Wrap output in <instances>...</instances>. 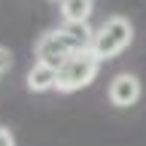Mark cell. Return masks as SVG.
<instances>
[{
	"label": "cell",
	"mask_w": 146,
	"mask_h": 146,
	"mask_svg": "<svg viewBox=\"0 0 146 146\" xmlns=\"http://www.w3.org/2000/svg\"><path fill=\"white\" fill-rule=\"evenodd\" d=\"M55 85H58V67L34 61V67L27 70V88L31 91H52Z\"/></svg>",
	"instance_id": "obj_5"
},
{
	"label": "cell",
	"mask_w": 146,
	"mask_h": 146,
	"mask_svg": "<svg viewBox=\"0 0 146 146\" xmlns=\"http://www.w3.org/2000/svg\"><path fill=\"white\" fill-rule=\"evenodd\" d=\"M73 52H79V49L73 46V40L67 36L64 27L46 31V34L36 36V43H34V58L43 61V64H52V67H61Z\"/></svg>",
	"instance_id": "obj_3"
},
{
	"label": "cell",
	"mask_w": 146,
	"mask_h": 146,
	"mask_svg": "<svg viewBox=\"0 0 146 146\" xmlns=\"http://www.w3.org/2000/svg\"><path fill=\"white\" fill-rule=\"evenodd\" d=\"M131 43H134V25H131V18H125V15H110L107 21L98 27L91 52L98 55L100 61H113V58H119Z\"/></svg>",
	"instance_id": "obj_1"
},
{
	"label": "cell",
	"mask_w": 146,
	"mask_h": 146,
	"mask_svg": "<svg viewBox=\"0 0 146 146\" xmlns=\"http://www.w3.org/2000/svg\"><path fill=\"white\" fill-rule=\"evenodd\" d=\"M9 67H12V52L6 46H0V73H6Z\"/></svg>",
	"instance_id": "obj_8"
},
{
	"label": "cell",
	"mask_w": 146,
	"mask_h": 146,
	"mask_svg": "<svg viewBox=\"0 0 146 146\" xmlns=\"http://www.w3.org/2000/svg\"><path fill=\"white\" fill-rule=\"evenodd\" d=\"M140 91H143V85H140V79H137L134 73H119L116 79L110 82V104L119 110L125 107H134L137 100H140Z\"/></svg>",
	"instance_id": "obj_4"
},
{
	"label": "cell",
	"mask_w": 146,
	"mask_h": 146,
	"mask_svg": "<svg viewBox=\"0 0 146 146\" xmlns=\"http://www.w3.org/2000/svg\"><path fill=\"white\" fill-rule=\"evenodd\" d=\"M0 146H15V134L6 125H0Z\"/></svg>",
	"instance_id": "obj_9"
},
{
	"label": "cell",
	"mask_w": 146,
	"mask_h": 146,
	"mask_svg": "<svg viewBox=\"0 0 146 146\" xmlns=\"http://www.w3.org/2000/svg\"><path fill=\"white\" fill-rule=\"evenodd\" d=\"M100 58L91 49H82V52H73L67 61L58 67V85L55 88L64 91V94H70V91H79L85 88V85H91L94 82V76H98L100 70Z\"/></svg>",
	"instance_id": "obj_2"
},
{
	"label": "cell",
	"mask_w": 146,
	"mask_h": 146,
	"mask_svg": "<svg viewBox=\"0 0 146 146\" xmlns=\"http://www.w3.org/2000/svg\"><path fill=\"white\" fill-rule=\"evenodd\" d=\"M64 25H88L91 12H94V0H58Z\"/></svg>",
	"instance_id": "obj_6"
},
{
	"label": "cell",
	"mask_w": 146,
	"mask_h": 146,
	"mask_svg": "<svg viewBox=\"0 0 146 146\" xmlns=\"http://www.w3.org/2000/svg\"><path fill=\"white\" fill-rule=\"evenodd\" d=\"M61 27L67 31V36L73 40V46H76L79 52L94 46V34H98V31H91V25H61Z\"/></svg>",
	"instance_id": "obj_7"
}]
</instances>
